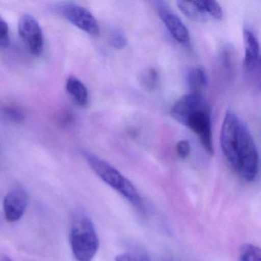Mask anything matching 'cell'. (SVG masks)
I'll list each match as a JSON object with an SVG mask.
<instances>
[{
    "instance_id": "12",
    "label": "cell",
    "mask_w": 261,
    "mask_h": 261,
    "mask_svg": "<svg viewBox=\"0 0 261 261\" xmlns=\"http://www.w3.org/2000/svg\"><path fill=\"white\" fill-rule=\"evenodd\" d=\"M176 4L180 11L189 19L199 22L207 21V15L201 10V7L197 4V1H177Z\"/></svg>"
},
{
    "instance_id": "4",
    "label": "cell",
    "mask_w": 261,
    "mask_h": 261,
    "mask_svg": "<svg viewBox=\"0 0 261 261\" xmlns=\"http://www.w3.org/2000/svg\"><path fill=\"white\" fill-rule=\"evenodd\" d=\"M232 169L246 181L256 179L259 172V153L247 125L241 120L235 160Z\"/></svg>"
},
{
    "instance_id": "15",
    "label": "cell",
    "mask_w": 261,
    "mask_h": 261,
    "mask_svg": "<svg viewBox=\"0 0 261 261\" xmlns=\"http://www.w3.org/2000/svg\"><path fill=\"white\" fill-rule=\"evenodd\" d=\"M1 114L4 118L15 123H19L24 120L23 111L16 106H5L1 109Z\"/></svg>"
},
{
    "instance_id": "20",
    "label": "cell",
    "mask_w": 261,
    "mask_h": 261,
    "mask_svg": "<svg viewBox=\"0 0 261 261\" xmlns=\"http://www.w3.org/2000/svg\"><path fill=\"white\" fill-rule=\"evenodd\" d=\"M176 152L179 158L185 160L189 156L191 152L190 143L188 140H181L178 141L176 144Z\"/></svg>"
},
{
    "instance_id": "17",
    "label": "cell",
    "mask_w": 261,
    "mask_h": 261,
    "mask_svg": "<svg viewBox=\"0 0 261 261\" xmlns=\"http://www.w3.org/2000/svg\"><path fill=\"white\" fill-rule=\"evenodd\" d=\"M10 44V29L4 18L0 16V47L7 48Z\"/></svg>"
},
{
    "instance_id": "1",
    "label": "cell",
    "mask_w": 261,
    "mask_h": 261,
    "mask_svg": "<svg viewBox=\"0 0 261 261\" xmlns=\"http://www.w3.org/2000/svg\"><path fill=\"white\" fill-rule=\"evenodd\" d=\"M171 114L178 123L193 131L204 150L213 155L211 108L202 94L190 92L183 96L175 102Z\"/></svg>"
},
{
    "instance_id": "8",
    "label": "cell",
    "mask_w": 261,
    "mask_h": 261,
    "mask_svg": "<svg viewBox=\"0 0 261 261\" xmlns=\"http://www.w3.org/2000/svg\"><path fill=\"white\" fill-rule=\"evenodd\" d=\"M29 204L27 190L20 186L8 192L4 200L6 219L10 223L16 222L23 216Z\"/></svg>"
},
{
    "instance_id": "21",
    "label": "cell",
    "mask_w": 261,
    "mask_h": 261,
    "mask_svg": "<svg viewBox=\"0 0 261 261\" xmlns=\"http://www.w3.org/2000/svg\"><path fill=\"white\" fill-rule=\"evenodd\" d=\"M0 261H13V259H11V258L9 257L8 256H3L2 257H1V259H0Z\"/></svg>"
},
{
    "instance_id": "16",
    "label": "cell",
    "mask_w": 261,
    "mask_h": 261,
    "mask_svg": "<svg viewBox=\"0 0 261 261\" xmlns=\"http://www.w3.org/2000/svg\"><path fill=\"white\" fill-rule=\"evenodd\" d=\"M111 44L114 48L122 49L127 44V39L121 30H116L111 33Z\"/></svg>"
},
{
    "instance_id": "18",
    "label": "cell",
    "mask_w": 261,
    "mask_h": 261,
    "mask_svg": "<svg viewBox=\"0 0 261 261\" xmlns=\"http://www.w3.org/2000/svg\"><path fill=\"white\" fill-rule=\"evenodd\" d=\"M142 81L145 86L149 89H155L159 85V75L154 69H149L143 74Z\"/></svg>"
},
{
    "instance_id": "11",
    "label": "cell",
    "mask_w": 261,
    "mask_h": 261,
    "mask_svg": "<svg viewBox=\"0 0 261 261\" xmlns=\"http://www.w3.org/2000/svg\"><path fill=\"white\" fill-rule=\"evenodd\" d=\"M186 81L191 92L201 94L207 85V73L202 67H195L189 70Z\"/></svg>"
},
{
    "instance_id": "3",
    "label": "cell",
    "mask_w": 261,
    "mask_h": 261,
    "mask_svg": "<svg viewBox=\"0 0 261 261\" xmlns=\"http://www.w3.org/2000/svg\"><path fill=\"white\" fill-rule=\"evenodd\" d=\"M84 157L94 172L114 190L137 208L143 207V200L134 185L116 168L94 154L84 151Z\"/></svg>"
},
{
    "instance_id": "6",
    "label": "cell",
    "mask_w": 261,
    "mask_h": 261,
    "mask_svg": "<svg viewBox=\"0 0 261 261\" xmlns=\"http://www.w3.org/2000/svg\"><path fill=\"white\" fill-rule=\"evenodd\" d=\"M154 4L159 16L172 37L181 45L189 47L191 43L190 35L179 16L164 1H155Z\"/></svg>"
},
{
    "instance_id": "13",
    "label": "cell",
    "mask_w": 261,
    "mask_h": 261,
    "mask_svg": "<svg viewBox=\"0 0 261 261\" xmlns=\"http://www.w3.org/2000/svg\"><path fill=\"white\" fill-rule=\"evenodd\" d=\"M239 261H261L259 247L251 244H243L240 247Z\"/></svg>"
},
{
    "instance_id": "2",
    "label": "cell",
    "mask_w": 261,
    "mask_h": 261,
    "mask_svg": "<svg viewBox=\"0 0 261 261\" xmlns=\"http://www.w3.org/2000/svg\"><path fill=\"white\" fill-rule=\"evenodd\" d=\"M71 250L77 261H91L98 251L100 241L94 223L88 215L74 214L70 230Z\"/></svg>"
},
{
    "instance_id": "14",
    "label": "cell",
    "mask_w": 261,
    "mask_h": 261,
    "mask_svg": "<svg viewBox=\"0 0 261 261\" xmlns=\"http://www.w3.org/2000/svg\"><path fill=\"white\" fill-rule=\"evenodd\" d=\"M201 10L207 15L213 16L217 19H221L223 17V10L218 3L213 0H204V1H197Z\"/></svg>"
},
{
    "instance_id": "19",
    "label": "cell",
    "mask_w": 261,
    "mask_h": 261,
    "mask_svg": "<svg viewBox=\"0 0 261 261\" xmlns=\"http://www.w3.org/2000/svg\"><path fill=\"white\" fill-rule=\"evenodd\" d=\"M116 261H150L149 256L146 254H134L130 253H121L117 255Z\"/></svg>"
},
{
    "instance_id": "9",
    "label": "cell",
    "mask_w": 261,
    "mask_h": 261,
    "mask_svg": "<svg viewBox=\"0 0 261 261\" xmlns=\"http://www.w3.org/2000/svg\"><path fill=\"white\" fill-rule=\"evenodd\" d=\"M244 67L248 71H253L259 61V46L257 38L249 27L244 29Z\"/></svg>"
},
{
    "instance_id": "7",
    "label": "cell",
    "mask_w": 261,
    "mask_h": 261,
    "mask_svg": "<svg viewBox=\"0 0 261 261\" xmlns=\"http://www.w3.org/2000/svg\"><path fill=\"white\" fill-rule=\"evenodd\" d=\"M19 33L30 53L40 56L43 49V34L37 20L31 15L22 16L19 21Z\"/></svg>"
},
{
    "instance_id": "5",
    "label": "cell",
    "mask_w": 261,
    "mask_h": 261,
    "mask_svg": "<svg viewBox=\"0 0 261 261\" xmlns=\"http://www.w3.org/2000/svg\"><path fill=\"white\" fill-rule=\"evenodd\" d=\"M59 13L73 25L88 33L97 36L100 33L98 22L85 7L74 4H63L58 7Z\"/></svg>"
},
{
    "instance_id": "10",
    "label": "cell",
    "mask_w": 261,
    "mask_h": 261,
    "mask_svg": "<svg viewBox=\"0 0 261 261\" xmlns=\"http://www.w3.org/2000/svg\"><path fill=\"white\" fill-rule=\"evenodd\" d=\"M66 90L73 100L79 105L85 107L88 103V91L82 81L75 77H70L66 82Z\"/></svg>"
}]
</instances>
